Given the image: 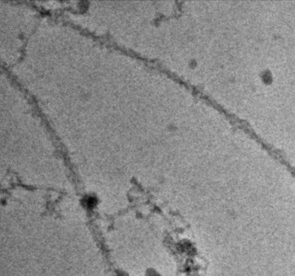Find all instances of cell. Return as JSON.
<instances>
[{
  "label": "cell",
  "instance_id": "6da1fadb",
  "mask_svg": "<svg viewBox=\"0 0 295 276\" xmlns=\"http://www.w3.org/2000/svg\"><path fill=\"white\" fill-rule=\"evenodd\" d=\"M83 204H85L88 208H93L97 205L98 199L97 198L88 194L87 196L85 197L82 199Z\"/></svg>",
  "mask_w": 295,
  "mask_h": 276
}]
</instances>
